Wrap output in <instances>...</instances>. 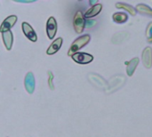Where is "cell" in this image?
<instances>
[{
  "label": "cell",
  "mask_w": 152,
  "mask_h": 137,
  "mask_svg": "<svg viewBox=\"0 0 152 137\" xmlns=\"http://www.w3.org/2000/svg\"><path fill=\"white\" fill-rule=\"evenodd\" d=\"M91 37L90 35H83L79 37H77L71 45L69 52H68V55L69 56H72L74 53H77V51H79L81 48H83L85 45H86L89 42H90Z\"/></svg>",
  "instance_id": "1"
},
{
  "label": "cell",
  "mask_w": 152,
  "mask_h": 137,
  "mask_svg": "<svg viewBox=\"0 0 152 137\" xmlns=\"http://www.w3.org/2000/svg\"><path fill=\"white\" fill-rule=\"evenodd\" d=\"M73 26H74V29L77 33H82L86 28V20H85V16L83 14V12L81 11L77 12V13L74 16V20H73Z\"/></svg>",
  "instance_id": "2"
},
{
  "label": "cell",
  "mask_w": 152,
  "mask_h": 137,
  "mask_svg": "<svg viewBox=\"0 0 152 137\" xmlns=\"http://www.w3.org/2000/svg\"><path fill=\"white\" fill-rule=\"evenodd\" d=\"M57 29H58L57 21L54 19V17L51 16L46 22V34L49 39L53 40L57 32Z\"/></svg>",
  "instance_id": "3"
},
{
  "label": "cell",
  "mask_w": 152,
  "mask_h": 137,
  "mask_svg": "<svg viewBox=\"0 0 152 137\" xmlns=\"http://www.w3.org/2000/svg\"><path fill=\"white\" fill-rule=\"evenodd\" d=\"M71 57L73 61L78 64H88L94 60V56L86 53H76Z\"/></svg>",
  "instance_id": "4"
},
{
  "label": "cell",
  "mask_w": 152,
  "mask_h": 137,
  "mask_svg": "<svg viewBox=\"0 0 152 137\" xmlns=\"http://www.w3.org/2000/svg\"><path fill=\"white\" fill-rule=\"evenodd\" d=\"M21 29H22V31H23L24 35L26 36V37L28 40H30L31 42H37V34H36L35 30L33 29V28L28 22H22Z\"/></svg>",
  "instance_id": "5"
},
{
  "label": "cell",
  "mask_w": 152,
  "mask_h": 137,
  "mask_svg": "<svg viewBox=\"0 0 152 137\" xmlns=\"http://www.w3.org/2000/svg\"><path fill=\"white\" fill-rule=\"evenodd\" d=\"M24 85H25V88L28 94L34 93L35 87H36V81H35V77L32 72L27 73L25 79H24Z\"/></svg>",
  "instance_id": "6"
},
{
  "label": "cell",
  "mask_w": 152,
  "mask_h": 137,
  "mask_svg": "<svg viewBox=\"0 0 152 137\" xmlns=\"http://www.w3.org/2000/svg\"><path fill=\"white\" fill-rule=\"evenodd\" d=\"M16 21H17V16L16 15H10V16H8L2 22V24L0 26V32L3 33V32L10 30L15 25Z\"/></svg>",
  "instance_id": "7"
},
{
  "label": "cell",
  "mask_w": 152,
  "mask_h": 137,
  "mask_svg": "<svg viewBox=\"0 0 152 137\" xmlns=\"http://www.w3.org/2000/svg\"><path fill=\"white\" fill-rule=\"evenodd\" d=\"M142 63L143 66L146 69H151L152 67V48L151 47H146L142 55Z\"/></svg>",
  "instance_id": "8"
},
{
  "label": "cell",
  "mask_w": 152,
  "mask_h": 137,
  "mask_svg": "<svg viewBox=\"0 0 152 137\" xmlns=\"http://www.w3.org/2000/svg\"><path fill=\"white\" fill-rule=\"evenodd\" d=\"M2 38H3V42L4 45L6 48V50L10 51L12 47V44H13V35L12 32L11 30L5 31L2 33Z\"/></svg>",
  "instance_id": "9"
},
{
  "label": "cell",
  "mask_w": 152,
  "mask_h": 137,
  "mask_svg": "<svg viewBox=\"0 0 152 137\" xmlns=\"http://www.w3.org/2000/svg\"><path fill=\"white\" fill-rule=\"evenodd\" d=\"M62 42H63V40H62L61 37L56 38V39L51 44V45L48 47V49L46 50V53H47L48 55H52V54H54L55 53H57V52L60 50V48L61 47Z\"/></svg>",
  "instance_id": "10"
},
{
  "label": "cell",
  "mask_w": 152,
  "mask_h": 137,
  "mask_svg": "<svg viewBox=\"0 0 152 137\" xmlns=\"http://www.w3.org/2000/svg\"><path fill=\"white\" fill-rule=\"evenodd\" d=\"M139 58L135 57L134 59H132L129 62H126V73L129 77H132L139 64Z\"/></svg>",
  "instance_id": "11"
},
{
  "label": "cell",
  "mask_w": 152,
  "mask_h": 137,
  "mask_svg": "<svg viewBox=\"0 0 152 137\" xmlns=\"http://www.w3.org/2000/svg\"><path fill=\"white\" fill-rule=\"evenodd\" d=\"M102 9V4H96L93 5L90 9H88L86 12V13L84 14V16H85V18H87V19L93 18V17L98 15L101 12Z\"/></svg>",
  "instance_id": "12"
},
{
  "label": "cell",
  "mask_w": 152,
  "mask_h": 137,
  "mask_svg": "<svg viewBox=\"0 0 152 137\" xmlns=\"http://www.w3.org/2000/svg\"><path fill=\"white\" fill-rule=\"evenodd\" d=\"M135 10H136V12H139L142 15L149 16V17H151L152 18V9L150 6L144 4H137Z\"/></svg>",
  "instance_id": "13"
},
{
  "label": "cell",
  "mask_w": 152,
  "mask_h": 137,
  "mask_svg": "<svg viewBox=\"0 0 152 137\" xmlns=\"http://www.w3.org/2000/svg\"><path fill=\"white\" fill-rule=\"evenodd\" d=\"M116 7L118 9H124V10H126L132 16H135L136 15V12H137L136 10L131 4H126V3H117L116 4Z\"/></svg>",
  "instance_id": "14"
},
{
  "label": "cell",
  "mask_w": 152,
  "mask_h": 137,
  "mask_svg": "<svg viewBox=\"0 0 152 137\" xmlns=\"http://www.w3.org/2000/svg\"><path fill=\"white\" fill-rule=\"evenodd\" d=\"M112 19H113V21H114L116 23L121 24V23H125V22L127 21L128 16H127V14L125 13V12H116V13L113 14Z\"/></svg>",
  "instance_id": "15"
},
{
  "label": "cell",
  "mask_w": 152,
  "mask_h": 137,
  "mask_svg": "<svg viewBox=\"0 0 152 137\" xmlns=\"http://www.w3.org/2000/svg\"><path fill=\"white\" fill-rule=\"evenodd\" d=\"M146 37L149 43H152V21L147 26L146 29Z\"/></svg>",
  "instance_id": "16"
},
{
  "label": "cell",
  "mask_w": 152,
  "mask_h": 137,
  "mask_svg": "<svg viewBox=\"0 0 152 137\" xmlns=\"http://www.w3.org/2000/svg\"><path fill=\"white\" fill-rule=\"evenodd\" d=\"M48 75H49V78H48V86L50 87L51 90H53L54 89V86H53V75L51 71H48Z\"/></svg>",
  "instance_id": "17"
},
{
  "label": "cell",
  "mask_w": 152,
  "mask_h": 137,
  "mask_svg": "<svg viewBox=\"0 0 152 137\" xmlns=\"http://www.w3.org/2000/svg\"><path fill=\"white\" fill-rule=\"evenodd\" d=\"M17 3H24V4H29V3H34L37 0H12Z\"/></svg>",
  "instance_id": "18"
},
{
  "label": "cell",
  "mask_w": 152,
  "mask_h": 137,
  "mask_svg": "<svg viewBox=\"0 0 152 137\" xmlns=\"http://www.w3.org/2000/svg\"><path fill=\"white\" fill-rule=\"evenodd\" d=\"M95 24V21H88L87 22H86V27H93Z\"/></svg>",
  "instance_id": "19"
},
{
  "label": "cell",
  "mask_w": 152,
  "mask_h": 137,
  "mask_svg": "<svg viewBox=\"0 0 152 137\" xmlns=\"http://www.w3.org/2000/svg\"><path fill=\"white\" fill-rule=\"evenodd\" d=\"M97 2H98V0H89V3H90V4H92V5L96 4Z\"/></svg>",
  "instance_id": "20"
},
{
  "label": "cell",
  "mask_w": 152,
  "mask_h": 137,
  "mask_svg": "<svg viewBox=\"0 0 152 137\" xmlns=\"http://www.w3.org/2000/svg\"><path fill=\"white\" fill-rule=\"evenodd\" d=\"M78 1H82V0H78Z\"/></svg>",
  "instance_id": "21"
}]
</instances>
